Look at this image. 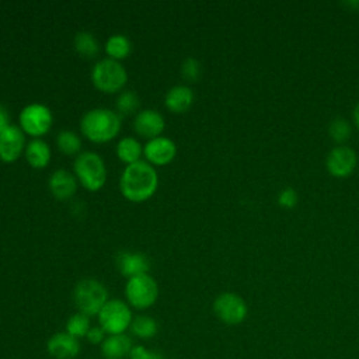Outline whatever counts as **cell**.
Wrapping results in <instances>:
<instances>
[{
	"label": "cell",
	"mask_w": 359,
	"mask_h": 359,
	"mask_svg": "<svg viewBox=\"0 0 359 359\" xmlns=\"http://www.w3.org/2000/svg\"><path fill=\"white\" fill-rule=\"evenodd\" d=\"M181 74L184 79H187L188 81H195L199 79L201 76V63L189 56L187 57L184 62H182V66H181Z\"/></svg>",
	"instance_id": "obj_28"
},
{
	"label": "cell",
	"mask_w": 359,
	"mask_h": 359,
	"mask_svg": "<svg viewBox=\"0 0 359 359\" xmlns=\"http://www.w3.org/2000/svg\"><path fill=\"white\" fill-rule=\"evenodd\" d=\"M356 165V154L349 147H335L327 156V168L335 177L349 175Z\"/></svg>",
	"instance_id": "obj_13"
},
{
	"label": "cell",
	"mask_w": 359,
	"mask_h": 359,
	"mask_svg": "<svg viewBox=\"0 0 359 359\" xmlns=\"http://www.w3.org/2000/svg\"><path fill=\"white\" fill-rule=\"evenodd\" d=\"M74 48L86 57H93L98 53L100 45L97 38L88 31H80L74 36Z\"/></svg>",
	"instance_id": "obj_24"
},
{
	"label": "cell",
	"mask_w": 359,
	"mask_h": 359,
	"mask_svg": "<svg viewBox=\"0 0 359 359\" xmlns=\"http://www.w3.org/2000/svg\"><path fill=\"white\" fill-rule=\"evenodd\" d=\"M353 116H355V122H356V125L359 126V105L355 108V114H353Z\"/></svg>",
	"instance_id": "obj_33"
},
{
	"label": "cell",
	"mask_w": 359,
	"mask_h": 359,
	"mask_svg": "<svg viewBox=\"0 0 359 359\" xmlns=\"http://www.w3.org/2000/svg\"><path fill=\"white\" fill-rule=\"evenodd\" d=\"M129 331L132 332L133 337H136L139 339H143V341L151 339L158 332V323L151 316L139 314V316L133 317Z\"/></svg>",
	"instance_id": "obj_20"
},
{
	"label": "cell",
	"mask_w": 359,
	"mask_h": 359,
	"mask_svg": "<svg viewBox=\"0 0 359 359\" xmlns=\"http://www.w3.org/2000/svg\"><path fill=\"white\" fill-rule=\"evenodd\" d=\"M105 338H107V334H105V331H104L100 325L91 327L90 331L87 332V337H86V339H87L91 345H101Z\"/></svg>",
	"instance_id": "obj_31"
},
{
	"label": "cell",
	"mask_w": 359,
	"mask_h": 359,
	"mask_svg": "<svg viewBox=\"0 0 359 359\" xmlns=\"http://www.w3.org/2000/svg\"><path fill=\"white\" fill-rule=\"evenodd\" d=\"M108 300L107 287L94 278L79 280L73 289V302L79 313L88 317L97 316Z\"/></svg>",
	"instance_id": "obj_3"
},
{
	"label": "cell",
	"mask_w": 359,
	"mask_h": 359,
	"mask_svg": "<svg viewBox=\"0 0 359 359\" xmlns=\"http://www.w3.org/2000/svg\"><path fill=\"white\" fill-rule=\"evenodd\" d=\"M53 122L50 109L39 102H32L25 105L20 112V125L24 133L34 137L45 135Z\"/></svg>",
	"instance_id": "obj_9"
},
{
	"label": "cell",
	"mask_w": 359,
	"mask_h": 359,
	"mask_svg": "<svg viewBox=\"0 0 359 359\" xmlns=\"http://www.w3.org/2000/svg\"><path fill=\"white\" fill-rule=\"evenodd\" d=\"M146 158L156 165L168 164L177 154L175 143L165 136H157L150 139L143 149Z\"/></svg>",
	"instance_id": "obj_12"
},
{
	"label": "cell",
	"mask_w": 359,
	"mask_h": 359,
	"mask_svg": "<svg viewBox=\"0 0 359 359\" xmlns=\"http://www.w3.org/2000/svg\"><path fill=\"white\" fill-rule=\"evenodd\" d=\"M213 313L223 324L237 325L245 320L248 307L241 296L224 292L213 300Z\"/></svg>",
	"instance_id": "obj_8"
},
{
	"label": "cell",
	"mask_w": 359,
	"mask_h": 359,
	"mask_svg": "<svg viewBox=\"0 0 359 359\" xmlns=\"http://www.w3.org/2000/svg\"><path fill=\"white\" fill-rule=\"evenodd\" d=\"M116 266L118 271L129 279L137 275L147 273L150 269V261L142 252L122 251L116 255Z\"/></svg>",
	"instance_id": "obj_15"
},
{
	"label": "cell",
	"mask_w": 359,
	"mask_h": 359,
	"mask_svg": "<svg viewBox=\"0 0 359 359\" xmlns=\"http://www.w3.org/2000/svg\"><path fill=\"white\" fill-rule=\"evenodd\" d=\"M49 189L55 198L63 201L74 195L77 189V182L72 172H69L67 170L59 168L53 171L52 175L49 177Z\"/></svg>",
	"instance_id": "obj_17"
},
{
	"label": "cell",
	"mask_w": 359,
	"mask_h": 359,
	"mask_svg": "<svg viewBox=\"0 0 359 359\" xmlns=\"http://www.w3.org/2000/svg\"><path fill=\"white\" fill-rule=\"evenodd\" d=\"M94 86L102 93H116L128 80V73L119 60L105 57L98 60L91 70Z\"/></svg>",
	"instance_id": "obj_6"
},
{
	"label": "cell",
	"mask_w": 359,
	"mask_h": 359,
	"mask_svg": "<svg viewBox=\"0 0 359 359\" xmlns=\"http://www.w3.org/2000/svg\"><path fill=\"white\" fill-rule=\"evenodd\" d=\"M25 157L31 167L43 168L49 164L50 160V149L48 143L39 137L32 139L25 149Z\"/></svg>",
	"instance_id": "obj_19"
},
{
	"label": "cell",
	"mask_w": 359,
	"mask_h": 359,
	"mask_svg": "<svg viewBox=\"0 0 359 359\" xmlns=\"http://www.w3.org/2000/svg\"><path fill=\"white\" fill-rule=\"evenodd\" d=\"M8 126H10V115L7 109L3 105H0V133Z\"/></svg>",
	"instance_id": "obj_32"
},
{
	"label": "cell",
	"mask_w": 359,
	"mask_h": 359,
	"mask_svg": "<svg viewBox=\"0 0 359 359\" xmlns=\"http://www.w3.org/2000/svg\"><path fill=\"white\" fill-rule=\"evenodd\" d=\"M98 325L107 335L126 334L130 328L133 314L130 306L121 299H109L97 314Z\"/></svg>",
	"instance_id": "obj_5"
},
{
	"label": "cell",
	"mask_w": 359,
	"mask_h": 359,
	"mask_svg": "<svg viewBox=\"0 0 359 359\" xmlns=\"http://www.w3.org/2000/svg\"><path fill=\"white\" fill-rule=\"evenodd\" d=\"M129 359H165V356L156 349L146 348L144 345H135Z\"/></svg>",
	"instance_id": "obj_29"
},
{
	"label": "cell",
	"mask_w": 359,
	"mask_h": 359,
	"mask_svg": "<svg viewBox=\"0 0 359 359\" xmlns=\"http://www.w3.org/2000/svg\"><path fill=\"white\" fill-rule=\"evenodd\" d=\"M76 177L88 191H98L107 181V167L100 154L94 151L80 153L73 164Z\"/></svg>",
	"instance_id": "obj_4"
},
{
	"label": "cell",
	"mask_w": 359,
	"mask_h": 359,
	"mask_svg": "<svg viewBox=\"0 0 359 359\" xmlns=\"http://www.w3.org/2000/svg\"><path fill=\"white\" fill-rule=\"evenodd\" d=\"M330 135L335 142H345L351 135V126L344 118H337L330 125Z\"/></svg>",
	"instance_id": "obj_27"
},
{
	"label": "cell",
	"mask_w": 359,
	"mask_h": 359,
	"mask_svg": "<svg viewBox=\"0 0 359 359\" xmlns=\"http://www.w3.org/2000/svg\"><path fill=\"white\" fill-rule=\"evenodd\" d=\"M105 50L111 59L121 60L130 52V41L122 34L111 35L105 42Z\"/></svg>",
	"instance_id": "obj_22"
},
{
	"label": "cell",
	"mask_w": 359,
	"mask_h": 359,
	"mask_svg": "<svg viewBox=\"0 0 359 359\" xmlns=\"http://www.w3.org/2000/svg\"><path fill=\"white\" fill-rule=\"evenodd\" d=\"M25 146V136L21 128L10 125L0 133V160L6 163L15 161Z\"/></svg>",
	"instance_id": "obj_11"
},
{
	"label": "cell",
	"mask_w": 359,
	"mask_h": 359,
	"mask_svg": "<svg viewBox=\"0 0 359 359\" xmlns=\"http://www.w3.org/2000/svg\"><path fill=\"white\" fill-rule=\"evenodd\" d=\"M142 153H143L142 144H140L135 137L126 136V137H122V139L118 142L116 154H118V157H119L122 161H125V163H128V164H132V163L139 161Z\"/></svg>",
	"instance_id": "obj_21"
},
{
	"label": "cell",
	"mask_w": 359,
	"mask_h": 359,
	"mask_svg": "<svg viewBox=\"0 0 359 359\" xmlns=\"http://www.w3.org/2000/svg\"><path fill=\"white\" fill-rule=\"evenodd\" d=\"M91 321H90V317L83 314V313H74L72 314L67 321H66V327H65V331L70 335H73L74 338L77 339H81V338H86L87 337V332L90 331L91 328Z\"/></svg>",
	"instance_id": "obj_23"
},
{
	"label": "cell",
	"mask_w": 359,
	"mask_h": 359,
	"mask_svg": "<svg viewBox=\"0 0 359 359\" xmlns=\"http://www.w3.org/2000/svg\"><path fill=\"white\" fill-rule=\"evenodd\" d=\"M279 205L283 208H293L297 203V194L292 188H286L279 194Z\"/></svg>",
	"instance_id": "obj_30"
},
{
	"label": "cell",
	"mask_w": 359,
	"mask_h": 359,
	"mask_svg": "<svg viewBox=\"0 0 359 359\" xmlns=\"http://www.w3.org/2000/svg\"><path fill=\"white\" fill-rule=\"evenodd\" d=\"M56 144L65 154H76L81 149V139L73 130H62L57 133Z\"/></svg>",
	"instance_id": "obj_25"
},
{
	"label": "cell",
	"mask_w": 359,
	"mask_h": 359,
	"mask_svg": "<svg viewBox=\"0 0 359 359\" xmlns=\"http://www.w3.org/2000/svg\"><path fill=\"white\" fill-rule=\"evenodd\" d=\"M133 346L132 338L128 334L107 335L100 345V352L102 359H129Z\"/></svg>",
	"instance_id": "obj_16"
},
{
	"label": "cell",
	"mask_w": 359,
	"mask_h": 359,
	"mask_svg": "<svg viewBox=\"0 0 359 359\" xmlns=\"http://www.w3.org/2000/svg\"><path fill=\"white\" fill-rule=\"evenodd\" d=\"M80 129L81 133L91 142H109L121 129V118L112 109L93 108L83 115Z\"/></svg>",
	"instance_id": "obj_2"
},
{
	"label": "cell",
	"mask_w": 359,
	"mask_h": 359,
	"mask_svg": "<svg viewBox=\"0 0 359 359\" xmlns=\"http://www.w3.org/2000/svg\"><path fill=\"white\" fill-rule=\"evenodd\" d=\"M140 107V100L137 94L132 90H125L122 91L118 98H116V109L122 115H130L136 112Z\"/></svg>",
	"instance_id": "obj_26"
},
{
	"label": "cell",
	"mask_w": 359,
	"mask_h": 359,
	"mask_svg": "<svg viewBox=\"0 0 359 359\" xmlns=\"http://www.w3.org/2000/svg\"><path fill=\"white\" fill-rule=\"evenodd\" d=\"M126 303L136 310L150 309L158 297V286L156 280L149 275H137L129 278L125 285Z\"/></svg>",
	"instance_id": "obj_7"
},
{
	"label": "cell",
	"mask_w": 359,
	"mask_h": 359,
	"mask_svg": "<svg viewBox=\"0 0 359 359\" xmlns=\"http://www.w3.org/2000/svg\"><path fill=\"white\" fill-rule=\"evenodd\" d=\"M164 118L156 109H143L136 114L133 128L143 137H157L164 130Z\"/></svg>",
	"instance_id": "obj_14"
},
{
	"label": "cell",
	"mask_w": 359,
	"mask_h": 359,
	"mask_svg": "<svg viewBox=\"0 0 359 359\" xmlns=\"http://www.w3.org/2000/svg\"><path fill=\"white\" fill-rule=\"evenodd\" d=\"M158 185V177L153 165L139 160L128 164L119 180L122 195L130 202H143L154 195Z\"/></svg>",
	"instance_id": "obj_1"
},
{
	"label": "cell",
	"mask_w": 359,
	"mask_h": 359,
	"mask_svg": "<svg viewBox=\"0 0 359 359\" xmlns=\"http://www.w3.org/2000/svg\"><path fill=\"white\" fill-rule=\"evenodd\" d=\"M46 352L53 359H76L81 352V342L66 331H57L46 341Z\"/></svg>",
	"instance_id": "obj_10"
},
{
	"label": "cell",
	"mask_w": 359,
	"mask_h": 359,
	"mask_svg": "<svg viewBox=\"0 0 359 359\" xmlns=\"http://www.w3.org/2000/svg\"><path fill=\"white\" fill-rule=\"evenodd\" d=\"M194 102V91L188 86H174L171 87L164 98L165 107L177 114L185 112Z\"/></svg>",
	"instance_id": "obj_18"
}]
</instances>
